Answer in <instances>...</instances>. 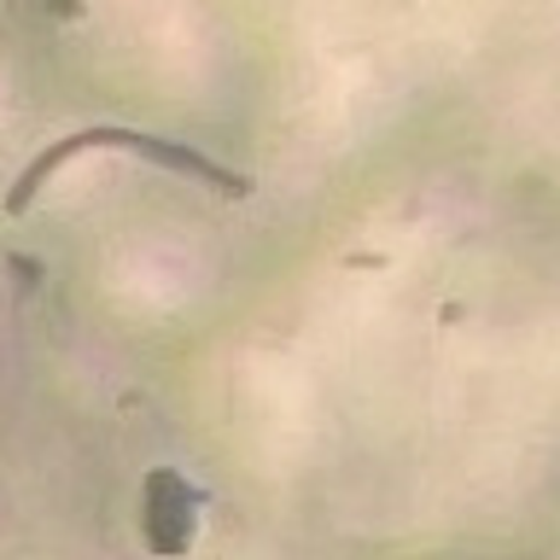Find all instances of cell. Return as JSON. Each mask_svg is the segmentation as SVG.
<instances>
[{
	"label": "cell",
	"instance_id": "6da1fadb",
	"mask_svg": "<svg viewBox=\"0 0 560 560\" xmlns=\"http://www.w3.org/2000/svg\"><path fill=\"white\" fill-rule=\"evenodd\" d=\"M88 152H135V158H147V164H158V170H175V175H187V182L222 192V199H245V192H252V182H245L240 170H228L222 158L187 147V140L147 135V129H129V122H88V129H70L65 140L42 147L24 170H18V182L7 192V217H24V210L47 192L52 175H59L65 164H77V158H88Z\"/></svg>",
	"mask_w": 560,
	"mask_h": 560
},
{
	"label": "cell",
	"instance_id": "7a4b0ae2",
	"mask_svg": "<svg viewBox=\"0 0 560 560\" xmlns=\"http://www.w3.org/2000/svg\"><path fill=\"white\" fill-rule=\"evenodd\" d=\"M205 508H210V497L182 467H152L140 479V514H135L147 555L152 560H187L199 532H205Z\"/></svg>",
	"mask_w": 560,
	"mask_h": 560
}]
</instances>
